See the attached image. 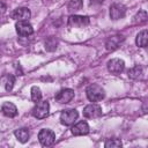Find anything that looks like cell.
Listing matches in <instances>:
<instances>
[{"label":"cell","mask_w":148,"mask_h":148,"mask_svg":"<svg viewBox=\"0 0 148 148\" xmlns=\"http://www.w3.org/2000/svg\"><path fill=\"white\" fill-rule=\"evenodd\" d=\"M86 95H87V97L90 102H98V101L104 98L105 92H104V89L101 86L92 83V84H89L87 87Z\"/></svg>","instance_id":"6da1fadb"},{"label":"cell","mask_w":148,"mask_h":148,"mask_svg":"<svg viewBox=\"0 0 148 148\" xmlns=\"http://www.w3.org/2000/svg\"><path fill=\"white\" fill-rule=\"evenodd\" d=\"M50 110V104L47 101H38L36 105L32 108V116L37 119H43L47 117Z\"/></svg>","instance_id":"7a4b0ae2"},{"label":"cell","mask_w":148,"mask_h":148,"mask_svg":"<svg viewBox=\"0 0 148 148\" xmlns=\"http://www.w3.org/2000/svg\"><path fill=\"white\" fill-rule=\"evenodd\" d=\"M79 113L75 109H68V110H64L60 114V121L62 125L65 126H71L75 123V120L77 119Z\"/></svg>","instance_id":"3957f363"},{"label":"cell","mask_w":148,"mask_h":148,"mask_svg":"<svg viewBox=\"0 0 148 148\" xmlns=\"http://www.w3.org/2000/svg\"><path fill=\"white\" fill-rule=\"evenodd\" d=\"M38 140H39V142H40L42 146L47 147V146H51L54 142L56 134H54L53 131H51L49 128H44V130H42L38 133Z\"/></svg>","instance_id":"277c9868"},{"label":"cell","mask_w":148,"mask_h":148,"mask_svg":"<svg viewBox=\"0 0 148 148\" xmlns=\"http://www.w3.org/2000/svg\"><path fill=\"white\" fill-rule=\"evenodd\" d=\"M89 24V17L83 15H71L68 17V25L72 28H84Z\"/></svg>","instance_id":"5b68a950"},{"label":"cell","mask_w":148,"mask_h":148,"mask_svg":"<svg viewBox=\"0 0 148 148\" xmlns=\"http://www.w3.org/2000/svg\"><path fill=\"white\" fill-rule=\"evenodd\" d=\"M83 116L86 118H90V119H94V118H98L102 116V108L98 105V104H88L84 109H83Z\"/></svg>","instance_id":"8992f818"},{"label":"cell","mask_w":148,"mask_h":148,"mask_svg":"<svg viewBox=\"0 0 148 148\" xmlns=\"http://www.w3.org/2000/svg\"><path fill=\"white\" fill-rule=\"evenodd\" d=\"M15 28H16V32L22 37L30 36L34 32V28L28 21H17Z\"/></svg>","instance_id":"52a82bcc"},{"label":"cell","mask_w":148,"mask_h":148,"mask_svg":"<svg viewBox=\"0 0 148 148\" xmlns=\"http://www.w3.org/2000/svg\"><path fill=\"white\" fill-rule=\"evenodd\" d=\"M126 14V8L121 3H112L110 6V17L112 20L123 18Z\"/></svg>","instance_id":"ba28073f"},{"label":"cell","mask_w":148,"mask_h":148,"mask_svg":"<svg viewBox=\"0 0 148 148\" xmlns=\"http://www.w3.org/2000/svg\"><path fill=\"white\" fill-rule=\"evenodd\" d=\"M125 68V62L121 59L113 58L108 61V69L112 74H120Z\"/></svg>","instance_id":"9c48e42d"},{"label":"cell","mask_w":148,"mask_h":148,"mask_svg":"<svg viewBox=\"0 0 148 148\" xmlns=\"http://www.w3.org/2000/svg\"><path fill=\"white\" fill-rule=\"evenodd\" d=\"M73 97H74V90L73 89H69V88H65V89H61L56 95V101L58 103L65 104V103L71 102L73 99Z\"/></svg>","instance_id":"30bf717a"},{"label":"cell","mask_w":148,"mask_h":148,"mask_svg":"<svg viewBox=\"0 0 148 148\" xmlns=\"http://www.w3.org/2000/svg\"><path fill=\"white\" fill-rule=\"evenodd\" d=\"M31 16V13L28 8L25 7H20L16 8L13 13H12V17L15 18L16 21H28Z\"/></svg>","instance_id":"8fae6325"},{"label":"cell","mask_w":148,"mask_h":148,"mask_svg":"<svg viewBox=\"0 0 148 148\" xmlns=\"http://www.w3.org/2000/svg\"><path fill=\"white\" fill-rule=\"evenodd\" d=\"M123 42H124V37L121 35H114V36H111L108 38V40L105 43V47H106V50L112 51V50H116L117 47H119V45Z\"/></svg>","instance_id":"7c38bea8"},{"label":"cell","mask_w":148,"mask_h":148,"mask_svg":"<svg viewBox=\"0 0 148 148\" xmlns=\"http://www.w3.org/2000/svg\"><path fill=\"white\" fill-rule=\"evenodd\" d=\"M89 125L87 121H79L72 127V133L74 135H86L89 133Z\"/></svg>","instance_id":"4fadbf2b"},{"label":"cell","mask_w":148,"mask_h":148,"mask_svg":"<svg viewBox=\"0 0 148 148\" xmlns=\"http://www.w3.org/2000/svg\"><path fill=\"white\" fill-rule=\"evenodd\" d=\"M1 112L6 116V117H15L17 114V109L16 106L10 103V102H6L2 104L1 106Z\"/></svg>","instance_id":"5bb4252c"},{"label":"cell","mask_w":148,"mask_h":148,"mask_svg":"<svg viewBox=\"0 0 148 148\" xmlns=\"http://www.w3.org/2000/svg\"><path fill=\"white\" fill-rule=\"evenodd\" d=\"M135 43L140 47H146L147 46V43H148V32H147L146 29L142 30V31H140L138 34L136 39H135Z\"/></svg>","instance_id":"9a60e30c"},{"label":"cell","mask_w":148,"mask_h":148,"mask_svg":"<svg viewBox=\"0 0 148 148\" xmlns=\"http://www.w3.org/2000/svg\"><path fill=\"white\" fill-rule=\"evenodd\" d=\"M14 134H15L16 139L22 143H25L29 139V131L27 128H18L14 132Z\"/></svg>","instance_id":"2e32d148"},{"label":"cell","mask_w":148,"mask_h":148,"mask_svg":"<svg viewBox=\"0 0 148 148\" xmlns=\"http://www.w3.org/2000/svg\"><path fill=\"white\" fill-rule=\"evenodd\" d=\"M147 18H148L147 12H146V10H139V12L135 14V16L133 17V22L140 24V23H145V22L147 21Z\"/></svg>","instance_id":"e0dca14e"},{"label":"cell","mask_w":148,"mask_h":148,"mask_svg":"<svg viewBox=\"0 0 148 148\" xmlns=\"http://www.w3.org/2000/svg\"><path fill=\"white\" fill-rule=\"evenodd\" d=\"M83 6V2L82 0H69L68 5H67V8L69 12H76L79 9H81Z\"/></svg>","instance_id":"ac0fdd59"},{"label":"cell","mask_w":148,"mask_h":148,"mask_svg":"<svg viewBox=\"0 0 148 148\" xmlns=\"http://www.w3.org/2000/svg\"><path fill=\"white\" fill-rule=\"evenodd\" d=\"M141 74H142V68L139 65H135L128 71V77L131 79H138L141 76Z\"/></svg>","instance_id":"d6986e66"},{"label":"cell","mask_w":148,"mask_h":148,"mask_svg":"<svg viewBox=\"0 0 148 148\" xmlns=\"http://www.w3.org/2000/svg\"><path fill=\"white\" fill-rule=\"evenodd\" d=\"M121 146H123L121 141H120L119 139H116V138H113V139H108V140L105 141V143H104V147H105V148H119V147H121Z\"/></svg>","instance_id":"ffe728a7"},{"label":"cell","mask_w":148,"mask_h":148,"mask_svg":"<svg viewBox=\"0 0 148 148\" xmlns=\"http://www.w3.org/2000/svg\"><path fill=\"white\" fill-rule=\"evenodd\" d=\"M58 46V40L54 37H49L45 40V49L47 51H54Z\"/></svg>","instance_id":"44dd1931"},{"label":"cell","mask_w":148,"mask_h":148,"mask_svg":"<svg viewBox=\"0 0 148 148\" xmlns=\"http://www.w3.org/2000/svg\"><path fill=\"white\" fill-rule=\"evenodd\" d=\"M31 99H32L34 102H38V101L42 99V91H40V89H39L38 87H36V86L31 88Z\"/></svg>","instance_id":"7402d4cb"},{"label":"cell","mask_w":148,"mask_h":148,"mask_svg":"<svg viewBox=\"0 0 148 148\" xmlns=\"http://www.w3.org/2000/svg\"><path fill=\"white\" fill-rule=\"evenodd\" d=\"M5 88H6V90H12L13 89V86H14V81H15V79H14V76L13 75H7L6 77H5Z\"/></svg>","instance_id":"603a6c76"},{"label":"cell","mask_w":148,"mask_h":148,"mask_svg":"<svg viewBox=\"0 0 148 148\" xmlns=\"http://www.w3.org/2000/svg\"><path fill=\"white\" fill-rule=\"evenodd\" d=\"M6 9H7L6 5H5L3 2H0V15H1V14H3V13L6 12Z\"/></svg>","instance_id":"cb8c5ba5"},{"label":"cell","mask_w":148,"mask_h":148,"mask_svg":"<svg viewBox=\"0 0 148 148\" xmlns=\"http://www.w3.org/2000/svg\"><path fill=\"white\" fill-rule=\"evenodd\" d=\"M104 0H90V2L91 3H94V5H98V3H102Z\"/></svg>","instance_id":"d4e9b609"}]
</instances>
